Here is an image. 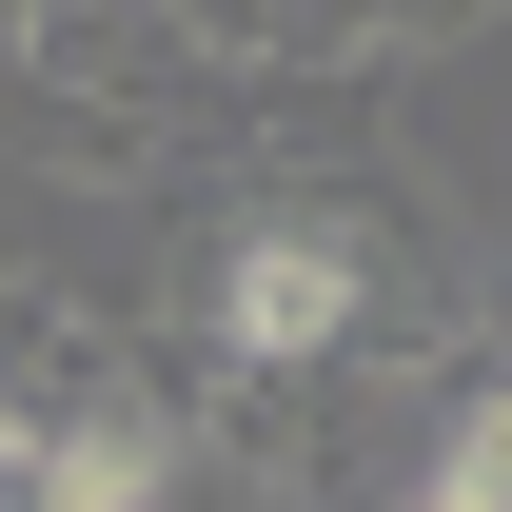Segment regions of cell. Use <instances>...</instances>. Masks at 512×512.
<instances>
[{"instance_id": "1", "label": "cell", "mask_w": 512, "mask_h": 512, "mask_svg": "<svg viewBox=\"0 0 512 512\" xmlns=\"http://www.w3.org/2000/svg\"><path fill=\"white\" fill-rule=\"evenodd\" d=\"M138 355L178 375L197 434H316V414H375V394H453L473 375V296L434 276V237L355 178H217L158 237V296H138Z\"/></svg>"}, {"instance_id": "2", "label": "cell", "mask_w": 512, "mask_h": 512, "mask_svg": "<svg viewBox=\"0 0 512 512\" xmlns=\"http://www.w3.org/2000/svg\"><path fill=\"white\" fill-rule=\"evenodd\" d=\"M473 355H512V217H493V276H473Z\"/></svg>"}]
</instances>
